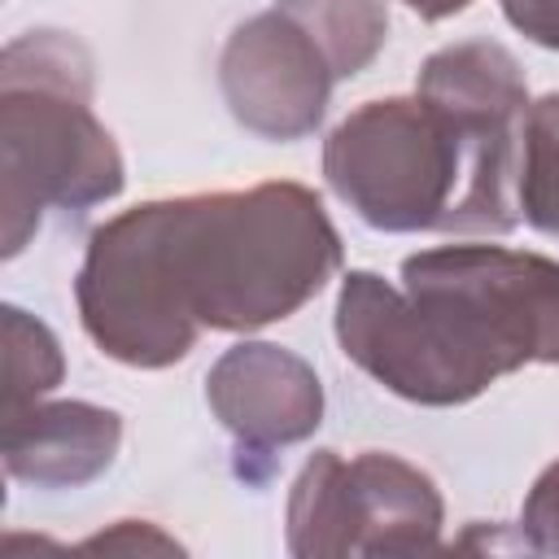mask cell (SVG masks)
Returning a JSON list of instances; mask_svg holds the SVG:
<instances>
[{
	"label": "cell",
	"instance_id": "obj_1",
	"mask_svg": "<svg viewBox=\"0 0 559 559\" xmlns=\"http://www.w3.org/2000/svg\"><path fill=\"white\" fill-rule=\"evenodd\" d=\"M341 266V236L301 183L135 205L92 231L79 266L87 336L127 367L183 358L201 328L288 319Z\"/></svg>",
	"mask_w": 559,
	"mask_h": 559
},
{
	"label": "cell",
	"instance_id": "obj_2",
	"mask_svg": "<svg viewBox=\"0 0 559 559\" xmlns=\"http://www.w3.org/2000/svg\"><path fill=\"white\" fill-rule=\"evenodd\" d=\"M528 87L502 44L432 52L415 96L367 100L323 148L332 192L380 231H511Z\"/></svg>",
	"mask_w": 559,
	"mask_h": 559
},
{
	"label": "cell",
	"instance_id": "obj_3",
	"mask_svg": "<svg viewBox=\"0 0 559 559\" xmlns=\"http://www.w3.org/2000/svg\"><path fill=\"white\" fill-rule=\"evenodd\" d=\"M341 349L406 402L459 406L524 362H559V262L502 245L411 253L402 288L349 271Z\"/></svg>",
	"mask_w": 559,
	"mask_h": 559
},
{
	"label": "cell",
	"instance_id": "obj_4",
	"mask_svg": "<svg viewBox=\"0 0 559 559\" xmlns=\"http://www.w3.org/2000/svg\"><path fill=\"white\" fill-rule=\"evenodd\" d=\"M0 210L13 258L44 210H87L122 188V157L92 114L87 52L57 31H31L4 48L0 70Z\"/></svg>",
	"mask_w": 559,
	"mask_h": 559
},
{
	"label": "cell",
	"instance_id": "obj_5",
	"mask_svg": "<svg viewBox=\"0 0 559 559\" xmlns=\"http://www.w3.org/2000/svg\"><path fill=\"white\" fill-rule=\"evenodd\" d=\"M441 498L432 480L380 450L341 459L319 450L288 498V550L310 555H419L437 550Z\"/></svg>",
	"mask_w": 559,
	"mask_h": 559
},
{
	"label": "cell",
	"instance_id": "obj_6",
	"mask_svg": "<svg viewBox=\"0 0 559 559\" xmlns=\"http://www.w3.org/2000/svg\"><path fill=\"white\" fill-rule=\"evenodd\" d=\"M223 96L249 131L266 140H301L319 127L336 83L319 44L284 13H258L223 48Z\"/></svg>",
	"mask_w": 559,
	"mask_h": 559
},
{
	"label": "cell",
	"instance_id": "obj_7",
	"mask_svg": "<svg viewBox=\"0 0 559 559\" xmlns=\"http://www.w3.org/2000/svg\"><path fill=\"white\" fill-rule=\"evenodd\" d=\"M210 406L249 454L293 445L319 428V376L288 349L253 341L227 349L210 371Z\"/></svg>",
	"mask_w": 559,
	"mask_h": 559
},
{
	"label": "cell",
	"instance_id": "obj_8",
	"mask_svg": "<svg viewBox=\"0 0 559 559\" xmlns=\"http://www.w3.org/2000/svg\"><path fill=\"white\" fill-rule=\"evenodd\" d=\"M122 424L114 411L87 402L26 406L4 415V467L31 485H87L114 463Z\"/></svg>",
	"mask_w": 559,
	"mask_h": 559
},
{
	"label": "cell",
	"instance_id": "obj_9",
	"mask_svg": "<svg viewBox=\"0 0 559 559\" xmlns=\"http://www.w3.org/2000/svg\"><path fill=\"white\" fill-rule=\"evenodd\" d=\"M284 9L328 57L336 79L358 74L389 35L384 0H280Z\"/></svg>",
	"mask_w": 559,
	"mask_h": 559
},
{
	"label": "cell",
	"instance_id": "obj_10",
	"mask_svg": "<svg viewBox=\"0 0 559 559\" xmlns=\"http://www.w3.org/2000/svg\"><path fill=\"white\" fill-rule=\"evenodd\" d=\"M520 210L524 218L559 236V92L542 96L524 114V144H520Z\"/></svg>",
	"mask_w": 559,
	"mask_h": 559
},
{
	"label": "cell",
	"instance_id": "obj_11",
	"mask_svg": "<svg viewBox=\"0 0 559 559\" xmlns=\"http://www.w3.org/2000/svg\"><path fill=\"white\" fill-rule=\"evenodd\" d=\"M61 380V349L52 332L26 319L17 306H4V415H17L39 402Z\"/></svg>",
	"mask_w": 559,
	"mask_h": 559
},
{
	"label": "cell",
	"instance_id": "obj_12",
	"mask_svg": "<svg viewBox=\"0 0 559 559\" xmlns=\"http://www.w3.org/2000/svg\"><path fill=\"white\" fill-rule=\"evenodd\" d=\"M520 528L528 537L533 550H546V555H559V463H550L528 502H524V515H520Z\"/></svg>",
	"mask_w": 559,
	"mask_h": 559
},
{
	"label": "cell",
	"instance_id": "obj_13",
	"mask_svg": "<svg viewBox=\"0 0 559 559\" xmlns=\"http://www.w3.org/2000/svg\"><path fill=\"white\" fill-rule=\"evenodd\" d=\"M515 31L542 48H559V0H502Z\"/></svg>",
	"mask_w": 559,
	"mask_h": 559
},
{
	"label": "cell",
	"instance_id": "obj_14",
	"mask_svg": "<svg viewBox=\"0 0 559 559\" xmlns=\"http://www.w3.org/2000/svg\"><path fill=\"white\" fill-rule=\"evenodd\" d=\"M402 4H411L419 17H450V13L467 9L472 0H402Z\"/></svg>",
	"mask_w": 559,
	"mask_h": 559
}]
</instances>
